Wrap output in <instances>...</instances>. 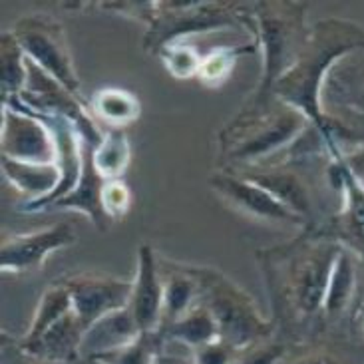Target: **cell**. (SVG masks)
<instances>
[{
	"label": "cell",
	"mask_w": 364,
	"mask_h": 364,
	"mask_svg": "<svg viewBox=\"0 0 364 364\" xmlns=\"http://www.w3.org/2000/svg\"><path fill=\"white\" fill-rule=\"evenodd\" d=\"M159 338L158 333H141L128 345L94 356L92 360L102 364H156Z\"/></svg>",
	"instance_id": "cell-26"
},
{
	"label": "cell",
	"mask_w": 364,
	"mask_h": 364,
	"mask_svg": "<svg viewBox=\"0 0 364 364\" xmlns=\"http://www.w3.org/2000/svg\"><path fill=\"white\" fill-rule=\"evenodd\" d=\"M141 335L134 315L128 306L118 309L109 315L102 316L94 325L90 326L82 338V358H94L114 350L118 346L132 343L136 336Z\"/></svg>",
	"instance_id": "cell-17"
},
{
	"label": "cell",
	"mask_w": 364,
	"mask_h": 364,
	"mask_svg": "<svg viewBox=\"0 0 364 364\" xmlns=\"http://www.w3.org/2000/svg\"><path fill=\"white\" fill-rule=\"evenodd\" d=\"M72 364H88V360H86V358H78L76 363H72Z\"/></svg>",
	"instance_id": "cell-34"
},
{
	"label": "cell",
	"mask_w": 364,
	"mask_h": 364,
	"mask_svg": "<svg viewBox=\"0 0 364 364\" xmlns=\"http://www.w3.org/2000/svg\"><path fill=\"white\" fill-rule=\"evenodd\" d=\"M62 281L72 296L74 315L86 331L102 316L128 306L132 281L92 271L72 273L62 277Z\"/></svg>",
	"instance_id": "cell-9"
},
{
	"label": "cell",
	"mask_w": 364,
	"mask_h": 364,
	"mask_svg": "<svg viewBox=\"0 0 364 364\" xmlns=\"http://www.w3.org/2000/svg\"><path fill=\"white\" fill-rule=\"evenodd\" d=\"M331 154L335 158V173L338 178V187L343 191V199H345L341 217H343L346 235L350 239V245L346 249L350 253L355 251L364 253V186L360 183V179L356 178V173L338 146L331 149Z\"/></svg>",
	"instance_id": "cell-16"
},
{
	"label": "cell",
	"mask_w": 364,
	"mask_h": 364,
	"mask_svg": "<svg viewBox=\"0 0 364 364\" xmlns=\"http://www.w3.org/2000/svg\"><path fill=\"white\" fill-rule=\"evenodd\" d=\"M159 336H168L169 341L196 350L199 346L217 341L219 338V328H217L215 318L209 313V309L203 303H199L189 313L181 316L179 321H176L169 328H166Z\"/></svg>",
	"instance_id": "cell-22"
},
{
	"label": "cell",
	"mask_w": 364,
	"mask_h": 364,
	"mask_svg": "<svg viewBox=\"0 0 364 364\" xmlns=\"http://www.w3.org/2000/svg\"><path fill=\"white\" fill-rule=\"evenodd\" d=\"M12 36L16 38L22 52L32 64H36L40 70L58 80L64 88H68L80 98L82 86L78 72L70 56L64 28L58 22L44 16H24L14 24Z\"/></svg>",
	"instance_id": "cell-6"
},
{
	"label": "cell",
	"mask_w": 364,
	"mask_h": 364,
	"mask_svg": "<svg viewBox=\"0 0 364 364\" xmlns=\"http://www.w3.org/2000/svg\"><path fill=\"white\" fill-rule=\"evenodd\" d=\"M291 364H341L336 358L328 355H309L305 358H301V360H296V363Z\"/></svg>",
	"instance_id": "cell-33"
},
{
	"label": "cell",
	"mask_w": 364,
	"mask_h": 364,
	"mask_svg": "<svg viewBox=\"0 0 364 364\" xmlns=\"http://www.w3.org/2000/svg\"><path fill=\"white\" fill-rule=\"evenodd\" d=\"M364 48V28L350 20H321L309 30L305 46L296 62L281 76L273 88V98L305 116L318 129L326 149L336 144L323 112V86L338 60Z\"/></svg>",
	"instance_id": "cell-1"
},
{
	"label": "cell",
	"mask_w": 364,
	"mask_h": 364,
	"mask_svg": "<svg viewBox=\"0 0 364 364\" xmlns=\"http://www.w3.org/2000/svg\"><path fill=\"white\" fill-rule=\"evenodd\" d=\"M245 178L255 181L265 191L275 197L279 203H283L287 209H291L305 223L313 219V199L311 191L303 179L293 171H263V173H247Z\"/></svg>",
	"instance_id": "cell-19"
},
{
	"label": "cell",
	"mask_w": 364,
	"mask_h": 364,
	"mask_svg": "<svg viewBox=\"0 0 364 364\" xmlns=\"http://www.w3.org/2000/svg\"><path fill=\"white\" fill-rule=\"evenodd\" d=\"M12 363L14 364H48V363H42L38 358H34L32 355H28L22 346H18L16 350H12Z\"/></svg>",
	"instance_id": "cell-32"
},
{
	"label": "cell",
	"mask_w": 364,
	"mask_h": 364,
	"mask_svg": "<svg viewBox=\"0 0 364 364\" xmlns=\"http://www.w3.org/2000/svg\"><path fill=\"white\" fill-rule=\"evenodd\" d=\"M164 275V311L158 335L201 303V283L193 269H173Z\"/></svg>",
	"instance_id": "cell-18"
},
{
	"label": "cell",
	"mask_w": 364,
	"mask_h": 364,
	"mask_svg": "<svg viewBox=\"0 0 364 364\" xmlns=\"http://www.w3.org/2000/svg\"><path fill=\"white\" fill-rule=\"evenodd\" d=\"M92 149L94 146L84 141V164H82L78 183L66 196L56 199L46 211H80L88 217L92 225L98 231L106 233L114 223V219L104 203V189H106L108 181L100 176L98 169L94 166Z\"/></svg>",
	"instance_id": "cell-13"
},
{
	"label": "cell",
	"mask_w": 364,
	"mask_h": 364,
	"mask_svg": "<svg viewBox=\"0 0 364 364\" xmlns=\"http://www.w3.org/2000/svg\"><path fill=\"white\" fill-rule=\"evenodd\" d=\"M104 203H106V209H108V213L112 215L114 221L119 215H124L128 211L129 203H132V196H129L128 186H124L119 179L108 181L106 189H104Z\"/></svg>",
	"instance_id": "cell-31"
},
{
	"label": "cell",
	"mask_w": 364,
	"mask_h": 364,
	"mask_svg": "<svg viewBox=\"0 0 364 364\" xmlns=\"http://www.w3.org/2000/svg\"><path fill=\"white\" fill-rule=\"evenodd\" d=\"M129 144L126 134L119 128L109 129L104 134L100 144L92 149V159L98 173L106 181H116L119 179L129 166Z\"/></svg>",
	"instance_id": "cell-24"
},
{
	"label": "cell",
	"mask_w": 364,
	"mask_h": 364,
	"mask_svg": "<svg viewBox=\"0 0 364 364\" xmlns=\"http://www.w3.org/2000/svg\"><path fill=\"white\" fill-rule=\"evenodd\" d=\"M128 309L141 333H158L164 311V275L156 251L146 243L138 247V265L132 279Z\"/></svg>",
	"instance_id": "cell-12"
},
{
	"label": "cell",
	"mask_w": 364,
	"mask_h": 364,
	"mask_svg": "<svg viewBox=\"0 0 364 364\" xmlns=\"http://www.w3.org/2000/svg\"><path fill=\"white\" fill-rule=\"evenodd\" d=\"M303 2H257L255 18L257 44L263 54L261 84L253 102V114L263 112L273 98V88L299 58L305 46L309 30L305 28Z\"/></svg>",
	"instance_id": "cell-2"
},
{
	"label": "cell",
	"mask_w": 364,
	"mask_h": 364,
	"mask_svg": "<svg viewBox=\"0 0 364 364\" xmlns=\"http://www.w3.org/2000/svg\"><path fill=\"white\" fill-rule=\"evenodd\" d=\"M28 80V58L22 52L12 32L2 34L0 46V90L2 102L16 100L22 94Z\"/></svg>",
	"instance_id": "cell-23"
},
{
	"label": "cell",
	"mask_w": 364,
	"mask_h": 364,
	"mask_svg": "<svg viewBox=\"0 0 364 364\" xmlns=\"http://www.w3.org/2000/svg\"><path fill=\"white\" fill-rule=\"evenodd\" d=\"M231 4L217 2H156V18L146 38L148 48L158 52L193 32L229 26L233 20L225 12Z\"/></svg>",
	"instance_id": "cell-8"
},
{
	"label": "cell",
	"mask_w": 364,
	"mask_h": 364,
	"mask_svg": "<svg viewBox=\"0 0 364 364\" xmlns=\"http://www.w3.org/2000/svg\"><path fill=\"white\" fill-rule=\"evenodd\" d=\"M338 251L341 243L326 239L306 243L301 251H293L295 257L289 261V271L285 277H279L283 281L279 295L285 296L287 306L293 309L299 318H311L323 313L326 287Z\"/></svg>",
	"instance_id": "cell-4"
},
{
	"label": "cell",
	"mask_w": 364,
	"mask_h": 364,
	"mask_svg": "<svg viewBox=\"0 0 364 364\" xmlns=\"http://www.w3.org/2000/svg\"><path fill=\"white\" fill-rule=\"evenodd\" d=\"M363 331H364V316H363Z\"/></svg>",
	"instance_id": "cell-36"
},
{
	"label": "cell",
	"mask_w": 364,
	"mask_h": 364,
	"mask_svg": "<svg viewBox=\"0 0 364 364\" xmlns=\"http://www.w3.org/2000/svg\"><path fill=\"white\" fill-rule=\"evenodd\" d=\"M74 309H72V296H70L68 287L64 285V281L60 279L42 293L38 301V306L34 311V316L30 321L28 331L22 338L20 345H32L36 343L40 336L44 335L48 328L60 323L64 316H68Z\"/></svg>",
	"instance_id": "cell-21"
},
{
	"label": "cell",
	"mask_w": 364,
	"mask_h": 364,
	"mask_svg": "<svg viewBox=\"0 0 364 364\" xmlns=\"http://www.w3.org/2000/svg\"><path fill=\"white\" fill-rule=\"evenodd\" d=\"M0 164L10 186L28 196V203L22 207V211L26 213L42 211V207L52 199L62 181V173L56 164H26L10 158H2Z\"/></svg>",
	"instance_id": "cell-14"
},
{
	"label": "cell",
	"mask_w": 364,
	"mask_h": 364,
	"mask_svg": "<svg viewBox=\"0 0 364 364\" xmlns=\"http://www.w3.org/2000/svg\"><path fill=\"white\" fill-rule=\"evenodd\" d=\"M251 48H219L213 50L211 54H207L205 58L201 60V70H199V78L203 80L205 84H219L229 76V72L233 70V64L235 60L241 56V54H247L251 52Z\"/></svg>",
	"instance_id": "cell-27"
},
{
	"label": "cell",
	"mask_w": 364,
	"mask_h": 364,
	"mask_svg": "<svg viewBox=\"0 0 364 364\" xmlns=\"http://www.w3.org/2000/svg\"><path fill=\"white\" fill-rule=\"evenodd\" d=\"M86 360H88V364H102L98 363V360H92V358H86Z\"/></svg>",
	"instance_id": "cell-35"
},
{
	"label": "cell",
	"mask_w": 364,
	"mask_h": 364,
	"mask_svg": "<svg viewBox=\"0 0 364 364\" xmlns=\"http://www.w3.org/2000/svg\"><path fill=\"white\" fill-rule=\"evenodd\" d=\"M356 293V265L355 255L341 245L338 257H336L333 273L328 279L326 287L325 305H323V315L326 318H338L346 313L348 305L353 303Z\"/></svg>",
	"instance_id": "cell-20"
},
{
	"label": "cell",
	"mask_w": 364,
	"mask_h": 364,
	"mask_svg": "<svg viewBox=\"0 0 364 364\" xmlns=\"http://www.w3.org/2000/svg\"><path fill=\"white\" fill-rule=\"evenodd\" d=\"M191 353H193V364H235L241 350L225 341L217 338L213 343L199 346Z\"/></svg>",
	"instance_id": "cell-30"
},
{
	"label": "cell",
	"mask_w": 364,
	"mask_h": 364,
	"mask_svg": "<svg viewBox=\"0 0 364 364\" xmlns=\"http://www.w3.org/2000/svg\"><path fill=\"white\" fill-rule=\"evenodd\" d=\"M0 156L26 164H56L58 146L46 119L2 102V134Z\"/></svg>",
	"instance_id": "cell-7"
},
{
	"label": "cell",
	"mask_w": 364,
	"mask_h": 364,
	"mask_svg": "<svg viewBox=\"0 0 364 364\" xmlns=\"http://www.w3.org/2000/svg\"><path fill=\"white\" fill-rule=\"evenodd\" d=\"M92 108L100 118L106 119L114 128L132 124L139 116V102L126 90L108 88L94 96Z\"/></svg>",
	"instance_id": "cell-25"
},
{
	"label": "cell",
	"mask_w": 364,
	"mask_h": 364,
	"mask_svg": "<svg viewBox=\"0 0 364 364\" xmlns=\"http://www.w3.org/2000/svg\"><path fill=\"white\" fill-rule=\"evenodd\" d=\"M209 183L215 189V193L221 196L223 201H227L229 205L235 207L239 213L251 217V219L265 221V223H277V225H305V221L301 217L295 215L291 209H287L283 203H279L269 191H265L263 187L257 186L255 181H251L245 176L233 178V176H225V173H217Z\"/></svg>",
	"instance_id": "cell-11"
},
{
	"label": "cell",
	"mask_w": 364,
	"mask_h": 364,
	"mask_svg": "<svg viewBox=\"0 0 364 364\" xmlns=\"http://www.w3.org/2000/svg\"><path fill=\"white\" fill-rule=\"evenodd\" d=\"M76 239L78 237L70 223H56L46 229L4 239L0 249V269L2 273L12 275L36 273L52 253L74 245Z\"/></svg>",
	"instance_id": "cell-10"
},
{
	"label": "cell",
	"mask_w": 364,
	"mask_h": 364,
	"mask_svg": "<svg viewBox=\"0 0 364 364\" xmlns=\"http://www.w3.org/2000/svg\"><path fill=\"white\" fill-rule=\"evenodd\" d=\"M287 346L281 343H259L241 350L235 364H285Z\"/></svg>",
	"instance_id": "cell-29"
},
{
	"label": "cell",
	"mask_w": 364,
	"mask_h": 364,
	"mask_svg": "<svg viewBox=\"0 0 364 364\" xmlns=\"http://www.w3.org/2000/svg\"><path fill=\"white\" fill-rule=\"evenodd\" d=\"M159 56L164 60L166 68L169 70V74H173L176 78L186 80L191 76H199L203 58H199L191 46H181L179 42H173L161 50Z\"/></svg>",
	"instance_id": "cell-28"
},
{
	"label": "cell",
	"mask_w": 364,
	"mask_h": 364,
	"mask_svg": "<svg viewBox=\"0 0 364 364\" xmlns=\"http://www.w3.org/2000/svg\"><path fill=\"white\" fill-rule=\"evenodd\" d=\"M86 328L82 326L74 311L60 323L48 328L32 345H20L28 355L48 364H72L82 358V338Z\"/></svg>",
	"instance_id": "cell-15"
},
{
	"label": "cell",
	"mask_w": 364,
	"mask_h": 364,
	"mask_svg": "<svg viewBox=\"0 0 364 364\" xmlns=\"http://www.w3.org/2000/svg\"><path fill=\"white\" fill-rule=\"evenodd\" d=\"M193 273L201 283V303L215 318L221 341L239 350L265 343L273 323L263 318L243 289L213 269H193Z\"/></svg>",
	"instance_id": "cell-3"
},
{
	"label": "cell",
	"mask_w": 364,
	"mask_h": 364,
	"mask_svg": "<svg viewBox=\"0 0 364 364\" xmlns=\"http://www.w3.org/2000/svg\"><path fill=\"white\" fill-rule=\"evenodd\" d=\"M311 122L296 109L281 104V109L257 112L247 114L245 124L237 128L227 129V134H233L231 141V158L237 161H253L275 154L279 149L287 148L289 144H295Z\"/></svg>",
	"instance_id": "cell-5"
}]
</instances>
